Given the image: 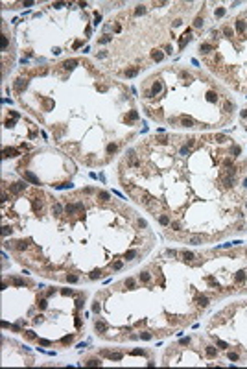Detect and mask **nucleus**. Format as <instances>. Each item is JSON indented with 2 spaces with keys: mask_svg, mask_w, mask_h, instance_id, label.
Here are the masks:
<instances>
[{
  "mask_svg": "<svg viewBox=\"0 0 247 369\" xmlns=\"http://www.w3.org/2000/svg\"><path fill=\"white\" fill-rule=\"evenodd\" d=\"M245 277H247L245 271H238L236 275H234V282H236V284H242V282L245 281Z\"/></svg>",
  "mask_w": 247,
  "mask_h": 369,
  "instance_id": "12",
  "label": "nucleus"
},
{
  "mask_svg": "<svg viewBox=\"0 0 247 369\" xmlns=\"http://www.w3.org/2000/svg\"><path fill=\"white\" fill-rule=\"evenodd\" d=\"M205 352H207L209 358H216V356H218V345H207Z\"/></svg>",
  "mask_w": 247,
  "mask_h": 369,
  "instance_id": "7",
  "label": "nucleus"
},
{
  "mask_svg": "<svg viewBox=\"0 0 247 369\" xmlns=\"http://www.w3.org/2000/svg\"><path fill=\"white\" fill-rule=\"evenodd\" d=\"M7 234H9V227H4V229H2V236H7Z\"/></svg>",
  "mask_w": 247,
  "mask_h": 369,
  "instance_id": "28",
  "label": "nucleus"
},
{
  "mask_svg": "<svg viewBox=\"0 0 247 369\" xmlns=\"http://www.w3.org/2000/svg\"><path fill=\"white\" fill-rule=\"evenodd\" d=\"M98 199H100L101 203H107L109 199H111V196H109V192H103V190H101V192H98Z\"/></svg>",
  "mask_w": 247,
  "mask_h": 369,
  "instance_id": "11",
  "label": "nucleus"
},
{
  "mask_svg": "<svg viewBox=\"0 0 247 369\" xmlns=\"http://www.w3.org/2000/svg\"><path fill=\"white\" fill-rule=\"evenodd\" d=\"M133 13H135V17H140V15L146 13V7H144V6H136V9L133 11Z\"/></svg>",
  "mask_w": 247,
  "mask_h": 369,
  "instance_id": "19",
  "label": "nucleus"
},
{
  "mask_svg": "<svg viewBox=\"0 0 247 369\" xmlns=\"http://www.w3.org/2000/svg\"><path fill=\"white\" fill-rule=\"evenodd\" d=\"M74 341H76V336H65V338H63L59 343H63V345H70V343H74Z\"/></svg>",
  "mask_w": 247,
  "mask_h": 369,
  "instance_id": "13",
  "label": "nucleus"
},
{
  "mask_svg": "<svg viewBox=\"0 0 247 369\" xmlns=\"http://www.w3.org/2000/svg\"><path fill=\"white\" fill-rule=\"evenodd\" d=\"M100 354L105 356V358H109V360H120L122 358V352H113V351H101Z\"/></svg>",
  "mask_w": 247,
  "mask_h": 369,
  "instance_id": "5",
  "label": "nucleus"
},
{
  "mask_svg": "<svg viewBox=\"0 0 247 369\" xmlns=\"http://www.w3.org/2000/svg\"><path fill=\"white\" fill-rule=\"evenodd\" d=\"M26 184H28V183H22V181L13 183V184H9V192H11V194H21L22 190H26Z\"/></svg>",
  "mask_w": 247,
  "mask_h": 369,
  "instance_id": "3",
  "label": "nucleus"
},
{
  "mask_svg": "<svg viewBox=\"0 0 247 369\" xmlns=\"http://www.w3.org/2000/svg\"><path fill=\"white\" fill-rule=\"evenodd\" d=\"M28 87V80H22V78H19V80H15V83H13V89H15V92H19L21 94L24 89Z\"/></svg>",
  "mask_w": 247,
  "mask_h": 369,
  "instance_id": "2",
  "label": "nucleus"
},
{
  "mask_svg": "<svg viewBox=\"0 0 247 369\" xmlns=\"http://www.w3.org/2000/svg\"><path fill=\"white\" fill-rule=\"evenodd\" d=\"M135 255H136V251H135V249H131V251H127V253L124 255V258L129 262V260H133V257H135Z\"/></svg>",
  "mask_w": 247,
  "mask_h": 369,
  "instance_id": "22",
  "label": "nucleus"
},
{
  "mask_svg": "<svg viewBox=\"0 0 247 369\" xmlns=\"http://www.w3.org/2000/svg\"><path fill=\"white\" fill-rule=\"evenodd\" d=\"M194 26H195V28H201V26H203V19H195Z\"/></svg>",
  "mask_w": 247,
  "mask_h": 369,
  "instance_id": "26",
  "label": "nucleus"
},
{
  "mask_svg": "<svg viewBox=\"0 0 247 369\" xmlns=\"http://www.w3.org/2000/svg\"><path fill=\"white\" fill-rule=\"evenodd\" d=\"M223 13H225V9H221V7L216 9V17H223Z\"/></svg>",
  "mask_w": 247,
  "mask_h": 369,
  "instance_id": "27",
  "label": "nucleus"
},
{
  "mask_svg": "<svg viewBox=\"0 0 247 369\" xmlns=\"http://www.w3.org/2000/svg\"><path fill=\"white\" fill-rule=\"evenodd\" d=\"M194 303L197 305L199 308H207V307H209V297H207V295H197V293H194Z\"/></svg>",
  "mask_w": 247,
  "mask_h": 369,
  "instance_id": "1",
  "label": "nucleus"
},
{
  "mask_svg": "<svg viewBox=\"0 0 247 369\" xmlns=\"http://www.w3.org/2000/svg\"><path fill=\"white\" fill-rule=\"evenodd\" d=\"M101 275H103V271H101V269H94L91 275H89V279H91V281H96V279H100Z\"/></svg>",
  "mask_w": 247,
  "mask_h": 369,
  "instance_id": "14",
  "label": "nucleus"
},
{
  "mask_svg": "<svg viewBox=\"0 0 247 369\" xmlns=\"http://www.w3.org/2000/svg\"><path fill=\"white\" fill-rule=\"evenodd\" d=\"M76 65H77V59H66V61L61 63V66H63L65 70H72Z\"/></svg>",
  "mask_w": 247,
  "mask_h": 369,
  "instance_id": "8",
  "label": "nucleus"
},
{
  "mask_svg": "<svg viewBox=\"0 0 247 369\" xmlns=\"http://www.w3.org/2000/svg\"><path fill=\"white\" fill-rule=\"evenodd\" d=\"M85 366H100L101 364V360H98V358H91V360H87V362H83Z\"/></svg>",
  "mask_w": 247,
  "mask_h": 369,
  "instance_id": "20",
  "label": "nucleus"
},
{
  "mask_svg": "<svg viewBox=\"0 0 247 369\" xmlns=\"http://www.w3.org/2000/svg\"><path fill=\"white\" fill-rule=\"evenodd\" d=\"M19 155V151L15 150V148H6L4 150V159H7V157H17Z\"/></svg>",
  "mask_w": 247,
  "mask_h": 369,
  "instance_id": "10",
  "label": "nucleus"
},
{
  "mask_svg": "<svg viewBox=\"0 0 247 369\" xmlns=\"http://www.w3.org/2000/svg\"><path fill=\"white\" fill-rule=\"evenodd\" d=\"M227 356H229L230 362H236V360H240V354H238V352H232V351L227 352Z\"/></svg>",
  "mask_w": 247,
  "mask_h": 369,
  "instance_id": "17",
  "label": "nucleus"
},
{
  "mask_svg": "<svg viewBox=\"0 0 247 369\" xmlns=\"http://www.w3.org/2000/svg\"><path fill=\"white\" fill-rule=\"evenodd\" d=\"M22 177H24L26 181H30L31 184H41V181H39V179L35 177V175L31 174V172H28V170H26V172H22Z\"/></svg>",
  "mask_w": 247,
  "mask_h": 369,
  "instance_id": "6",
  "label": "nucleus"
},
{
  "mask_svg": "<svg viewBox=\"0 0 247 369\" xmlns=\"http://www.w3.org/2000/svg\"><path fill=\"white\" fill-rule=\"evenodd\" d=\"M244 186H245V188H247V177H245V179H244Z\"/></svg>",
  "mask_w": 247,
  "mask_h": 369,
  "instance_id": "30",
  "label": "nucleus"
},
{
  "mask_svg": "<svg viewBox=\"0 0 247 369\" xmlns=\"http://www.w3.org/2000/svg\"><path fill=\"white\" fill-rule=\"evenodd\" d=\"M190 343V338H185V340H181V345H188Z\"/></svg>",
  "mask_w": 247,
  "mask_h": 369,
  "instance_id": "29",
  "label": "nucleus"
},
{
  "mask_svg": "<svg viewBox=\"0 0 247 369\" xmlns=\"http://www.w3.org/2000/svg\"><path fill=\"white\" fill-rule=\"evenodd\" d=\"M170 229H173V231H183L181 222H172V223H170Z\"/></svg>",
  "mask_w": 247,
  "mask_h": 369,
  "instance_id": "21",
  "label": "nucleus"
},
{
  "mask_svg": "<svg viewBox=\"0 0 247 369\" xmlns=\"http://www.w3.org/2000/svg\"><path fill=\"white\" fill-rule=\"evenodd\" d=\"M22 336H24L26 340H30V341H33V340H35V334H33L31 331H22Z\"/></svg>",
  "mask_w": 247,
  "mask_h": 369,
  "instance_id": "18",
  "label": "nucleus"
},
{
  "mask_svg": "<svg viewBox=\"0 0 247 369\" xmlns=\"http://www.w3.org/2000/svg\"><path fill=\"white\" fill-rule=\"evenodd\" d=\"M37 308L44 310V308H46V301H44V299H39V301H37Z\"/></svg>",
  "mask_w": 247,
  "mask_h": 369,
  "instance_id": "24",
  "label": "nucleus"
},
{
  "mask_svg": "<svg viewBox=\"0 0 247 369\" xmlns=\"http://www.w3.org/2000/svg\"><path fill=\"white\" fill-rule=\"evenodd\" d=\"M188 244H192V246H199V244H203L205 242V236H188Z\"/></svg>",
  "mask_w": 247,
  "mask_h": 369,
  "instance_id": "9",
  "label": "nucleus"
},
{
  "mask_svg": "<svg viewBox=\"0 0 247 369\" xmlns=\"http://www.w3.org/2000/svg\"><path fill=\"white\" fill-rule=\"evenodd\" d=\"M151 56H153V61H160V59L164 57V54L160 52V50H153V52H151Z\"/></svg>",
  "mask_w": 247,
  "mask_h": 369,
  "instance_id": "16",
  "label": "nucleus"
},
{
  "mask_svg": "<svg viewBox=\"0 0 247 369\" xmlns=\"http://www.w3.org/2000/svg\"><path fill=\"white\" fill-rule=\"evenodd\" d=\"M65 279H66L68 282H77V281H79V277H77V275H70V273H68Z\"/></svg>",
  "mask_w": 247,
  "mask_h": 369,
  "instance_id": "23",
  "label": "nucleus"
},
{
  "mask_svg": "<svg viewBox=\"0 0 247 369\" xmlns=\"http://www.w3.org/2000/svg\"><path fill=\"white\" fill-rule=\"evenodd\" d=\"M138 279L142 282H150V279H151V275H150V271H140V275H138Z\"/></svg>",
  "mask_w": 247,
  "mask_h": 369,
  "instance_id": "15",
  "label": "nucleus"
},
{
  "mask_svg": "<svg viewBox=\"0 0 247 369\" xmlns=\"http://www.w3.org/2000/svg\"><path fill=\"white\" fill-rule=\"evenodd\" d=\"M61 293H63V295H74V292H72V290H68V288H63Z\"/></svg>",
  "mask_w": 247,
  "mask_h": 369,
  "instance_id": "25",
  "label": "nucleus"
},
{
  "mask_svg": "<svg viewBox=\"0 0 247 369\" xmlns=\"http://www.w3.org/2000/svg\"><path fill=\"white\" fill-rule=\"evenodd\" d=\"M94 329L98 331V334H101V336H105V332H107V323L105 321H101V319H96L94 321Z\"/></svg>",
  "mask_w": 247,
  "mask_h": 369,
  "instance_id": "4",
  "label": "nucleus"
}]
</instances>
